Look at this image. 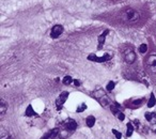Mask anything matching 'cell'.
I'll return each instance as SVG.
<instances>
[{
  "instance_id": "cell-15",
  "label": "cell",
  "mask_w": 156,
  "mask_h": 139,
  "mask_svg": "<svg viewBox=\"0 0 156 139\" xmlns=\"http://www.w3.org/2000/svg\"><path fill=\"white\" fill-rule=\"evenodd\" d=\"M0 111H1V116L2 115H5V111H7V104L1 98V105H0Z\"/></svg>"
},
{
  "instance_id": "cell-22",
  "label": "cell",
  "mask_w": 156,
  "mask_h": 139,
  "mask_svg": "<svg viewBox=\"0 0 156 139\" xmlns=\"http://www.w3.org/2000/svg\"><path fill=\"white\" fill-rule=\"evenodd\" d=\"M74 83H75V86H79V85H80V81H79V80H77V79H75V80H74Z\"/></svg>"
},
{
  "instance_id": "cell-3",
  "label": "cell",
  "mask_w": 156,
  "mask_h": 139,
  "mask_svg": "<svg viewBox=\"0 0 156 139\" xmlns=\"http://www.w3.org/2000/svg\"><path fill=\"white\" fill-rule=\"evenodd\" d=\"M88 59L90 61H93V62H106V61L111 59V55L110 54H105L102 57H97L95 54H91L90 56H88Z\"/></svg>"
},
{
  "instance_id": "cell-4",
  "label": "cell",
  "mask_w": 156,
  "mask_h": 139,
  "mask_svg": "<svg viewBox=\"0 0 156 139\" xmlns=\"http://www.w3.org/2000/svg\"><path fill=\"white\" fill-rule=\"evenodd\" d=\"M68 96H69V92H62L59 95V97L57 98L56 101V107L58 110H61L62 107H63V104L65 103V101L68 100Z\"/></svg>"
},
{
  "instance_id": "cell-1",
  "label": "cell",
  "mask_w": 156,
  "mask_h": 139,
  "mask_svg": "<svg viewBox=\"0 0 156 139\" xmlns=\"http://www.w3.org/2000/svg\"><path fill=\"white\" fill-rule=\"evenodd\" d=\"M122 18L125 22H128V23H135L137 22L138 19L140 18V13L136 11L135 9H128L124 10L122 12Z\"/></svg>"
},
{
  "instance_id": "cell-21",
  "label": "cell",
  "mask_w": 156,
  "mask_h": 139,
  "mask_svg": "<svg viewBox=\"0 0 156 139\" xmlns=\"http://www.w3.org/2000/svg\"><path fill=\"white\" fill-rule=\"evenodd\" d=\"M117 116H118V118H119V120H121V121H123L124 119H125V115H124L122 111H120Z\"/></svg>"
},
{
  "instance_id": "cell-9",
  "label": "cell",
  "mask_w": 156,
  "mask_h": 139,
  "mask_svg": "<svg viewBox=\"0 0 156 139\" xmlns=\"http://www.w3.org/2000/svg\"><path fill=\"white\" fill-rule=\"evenodd\" d=\"M109 33V31L108 30H106V31H104V32L102 33L101 35L98 37V43H100V45H98V49H101L102 46H103V44L105 43V40H106V37H107V34Z\"/></svg>"
},
{
  "instance_id": "cell-16",
  "label": "cell",
  "mask_w": 156,
  "mask_h": 139,
  "mask_svg": "<svg viewBox=\"0 0 156 139\" xmlns=\"http://www.w3.org/2000/svg\"><path fill=\"white\" fill-rule=\"evenodd\" d=\"M62 81H63L64 85H71L72 83H74V79L71 76H65L64 78L62 79Z\"/></svg>"
},
{
  "instance_id": "cell-6",
  "label": "cell",
  "mask_w": 156,
  "mask_h": 139,
  "mask_svg": "<svg viewBox=\"0 0 156 139\" xmlns=\"http://www.w3.org/2000/svg\"><path fill=\"white\" fill-rule=\"evenodd\" d=\"M147 65L151 70V72L156 73V55L149 56V58L147 59Z\"/></svg>"
},
{
  "instance_id": "cell-2",
  "label": "cell",
  "mask_w": 156,
  "mask_h": 139,
  "mask_svg": "<svg viewBox=\"0 0 156 139\" xmlns=\"http://www.w3.org/2000/svg\"><path fill=\"white\" fill-rule=\"evenodd\" d=\"M124 55V59L125 61L128 63V64H133L134 62L136 61V54L134 51L133 48H126L123 52Z\"/></svg>"
},
{
  "instance_id": "cell-5",
  "label": "cell",
  "mask_w": 156,
  "mask_h": 139,
  "mask_svg": "<svg viewBox=\"0 0 156 139\" xmlns=\"http://www.w3.org/2000/svg\"><path fill=\"white\" fill-rule=\"evenodd\" d=\"M64 130H68L69 133H72L74 130L77 129V123H76V121L73 120V119H69V120H66L64 122Z\"/></svg>"
},
{
  "instance_id": "cell-14",
  "label": "cell",
  "mask_w": 156,
  "mask_h": 139,
  "mask_svg": "<svg viewBox=\"0 0 156 139\" xmlns=\"http://www.w3.org/2000/svg\"><path fill=\"white\" fill-rule=\"evenodd\" d=\"M156 104V100H155V96H154V94L152 93L151 96H150V100H149V102H147V107H153L154 105Z\"/></svg>"
},
{
  "instance_id": "cell-23",
  "label": "cell",
  "mask_w": 156,
  "mask_h": 139,
  "mask_svg": "<svg viewBox=\"0 0 156 139\" xmlns=\"http://www.w3.org/2000/svg\"><path fill=\"white\" fill-rule=\"evenodd\" d=\"M155 132H156V130H155Z\"/></svg>"
},
{
  "instance_id": "cell-19",
  "label": "cell",
  "mask_w": 156,
  "mask_h": 139,
  "mask_svg": "<svg viewBox=\"0 0 156 139\" xmlns=\"http://www.w3.org/2000/svg\"><path fill=\"white\" fill-rule=\"evenodd\" d=\"M112 134L115 135V138H117V139H121V138H122V133H120L119 130H115V129L112 130Z\"/></svg>"
},
{
  "instance_id": "cell-8",
  "label": "cell",
  "mask_w": 156,
  "mask_h": 139,
  "mask_svg": "<svg viewBox=\"0 0 156 139\" xmlns=\"http://www.w3.org/2000/svg\"><path fill=\"white\" fill-rule=\"evenodd\" d=\"M144 118H146L150 123H152V124H156V111H153V112H146Z\"/></svg>"
},
{
  "instance_id": "cell-13",
  "label": "cell",
  "mask_w": 156,
  "mask_h": 139,
  "mask_svg": "<svg viewBox=\"0 0 156 139\" xmlns=\"http://www.w3.org/2000/svg\"><path fill=\"white\" fill-rule=\"evenodd\" d=\"M126 127H127L126 136H127V137H130V136L133 135V133H134V125L132 124L130 122H128V123H127V125H126Z\"/></svg>"
},
{
  "instance_id": "cell-12",
  "label": "cell",
  "mask_w": 156,
  "mask_h": 139,
  "mask_svg": "<svg viewBox=\"0 0 156 139\" xmlns=\"http://www.w3.org/2000/svg\"><path fill=\"white\" fill-rule=\"evenodd\" d=\"M26 116L28 117H32V116H37V112L33 110V108L31 105H29V106L27 107V109H26Z\"/></svg>"
},
{
  "instance_id": "cell-20",
  "label": "cell",
  "mask_w": 156,
  "mask_h": 139,
  "mask_svg": "<svg viewBox=\"0 0 156 139\" xmlns=\"http://www.w3.org/2000/svg\"><path fill=\"white\" fill-rule=\"evenodd\" d=\"M86 109H87V105L83 103V104H80V106L77 108V112H83V111H85Z\"/></svg>"
},
{
  "instance_id": "cell-11",
  "label": "cell",
  "mask_w": 156,
  "mask_h": 139,
  "mask_svg": "<svg viewBox=\"0 0 156 139\" xmlns=\"http://www.w3.org/2000/svg\"><path fill=\"white\" fill-rule=\"evenodd\" d=\"M86 123H87L89 127H93L94 124H95V118L93 116H89L87 118V120H86Z\"/></svg>"
},
{
  "instance_id": "cell-18",
  "label": "cell",
  "mask_w": 156,
  "mask_h": 139,
  "mask_svg": "<svg viewBox=\"0 0 156 139\" xmlns=\"http://www.w3.org/2000/svg\"><path fill=\"white\" fill-rule=\"evenodd\" d=\"M147 44H141V45L139 46V51H140L141 54L147 52Z\"/></svg>"
},
{
  "instance_id": "cell-17",
  "label": "cell",
  "mask_w": 156,
  "mask_h": 139,
  "mask_svg": "<svg viewBox=\"0 0 156 139\" xmlns=\"http://www.w3.org/2000/svg\"><path fill=\"white\" fill-rule=\"evenodd\" d=\"M115 83H113V81H109L108 85L106 86V89H107V91H112V90L115 89Z\"/></svg>"
},
{
  "instance_id": "cell-7",
  "label": "cell",
  "mask_w": 156,
  "mask_h": 139,
  "mask_svg": "<svg viewBox=\"0 0 156 139\" xmlns=\"http://www.w3.org/2000/svg\"><path fill=\"white\" fill-rule=\"evenodd\" d=\"M63 27L61 26V25H56L52 27L51 29V32H50V37L52 39H57V37H59L62 33H63Z\"/></svg>"
},
{
  "instance_id": "cell-10",
  "label": "cell",
  "mask_w": 156,
  "mask_h": 139,
  "mask_svg": "<svg viewBox=\"0 0 156 139\" xmlns=\"http://www.w3.org/2000/svg\"><path fill=\"white\" fill-rule=\"evenodd\" d=\"M110 109H111V111H112V113L117 116L120 111H121V106H120L118 103H115V104H112L110 106Z\"/></svg>"
}]
</instances>
